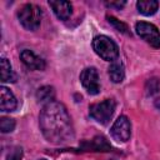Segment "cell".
Returning a JSON list of instances; mask_svg holds the SVG:
<instances>
[{"instance_id": "cell-9", "label": "cell", "mask_w": 160, "mask_h": 160, "mask_svg": "<svg viewBox=\"0 0 160 160\" xmlns=\"http://www.w3.org/2000/svg\"><path fill=\"white\" fill-rule=\"evenodd\" d=\"M18 106L15 95L5 86L0 88V109L1 111H14Z\"/></svg>"}, {"instance_id": "cell-21", "label": "cell", "mask_w": 160, "mask_h": 160, "mask_svg": "<svg viewBox=\"0 0 160 160\" xmlns=\"http://www.w3.org/2000/svg\"><path fill=\"white\" fill-rule=\"evenodd\" d=\"M40 160H46V159H40Z\"/></svg>"}, {"instance_id": "cell-7", "label": "cell", "mask_w": 160, "mask_h": 160, "mask_svg": "<svg viewBox=\"0 0 160 160\" xmlns=\"http://www.w3.org/2000/svg\"><path fill=\"white\" fill-rule=\"evenodd\" d=\"M80 81L85 90L90 95H96L100 91V81L99 74L95 68H85L80 74Z\"/></svg>"}, {"instance_id": "cell-20", "label": "cell", "mask_w": 160, "mask_h": 160, "mask_svg": "<svg viewBox=\"0 0 160 160\" xmlns=\"http://www.w3.org/2000/svg\"><path fill=\"white\" fill-rule=\"evenodd\" d=\"M106 5L108 6H110V8H112V6H115V8H122L124 5H125V1H121V2H106Z\"/></svg>"}, {"instance_id": "cell-14", "label": "cell", "mask_w": 160, "mask_h": 160, "mask_svg": "<svg viewBox=\"0 0 160 160\" xmlns=\"http://www.w3.org/2000/svg\"><path fill=\"white\" fill-rule=\"evenodd\" d=\"M54 98H55V91H54V88L52 86H49V85H45V86H41L36 91V99L39 102H45L49 104L51 101H54Z\"/></svg>"}, {"instance_id": "cell-2", "label": "cell", "mask_w": 160, "mask_h": 160, "mask_svg": "<svg viewBox=\"0 0 160 160\" xmlns=\"http://www.w3.org/2000/svg\"><path fill=\"white\" fill-rule=\"evenodd\" d=\"M92 49L102 60L112 62V61L118 60V58H119V48L115 44V41L111 40L109 36L99 35V36L94 38Z\"/></svg>"}, {"instance_id": "cell-8", "label": "cell", "mask_w": 160, "mask_h": 160, "mask_svg": "<svg viewBox=\"0 0 160 160\" xmlns=\"http://www.w3.org/2000/svg\"><path fill=\"white\" fill-rule=\"evenodd\" d=\"M20 59L24 62V65L31 70H44L46 66L45 61L29 49H25L20 52Z\"/></svg>"}, {"instance_id": "cell-4", "label": "cell", "mask_w": 160, "mask_h": 160, "mask_svg": "<svg viewBox=\"0 0 160 160\" xmlns=\"http://www.w3.org/2000/svg\"><path fill=\"white\" fill-rule=\"evenodd\" d=\"M115 106H116V104L112 99H105L100 102L91 104L89 106V114L95 121L105 125L112 118L114 111H115Z\"/></svg>"}, {"instance_id": "cell-11", "label": "cell", "mask_w": 160, "mask_h": 160, "mask_svg": "<svg viewBox=\"0 0 160 160\" xmlns=\"http://www.w3.org/2000/svg\"><path fill=\"white\" fill-rule=\"evenodd\" d=\"M109 76L112 82H121L125 78V69L120 60H115L109 66Z\"/></svg>"}, {"instance_id": "cell-6", "label": "cell", "mask_w": 160, "mask_h": 160, "mask_svg": "<svg viewBox=\"0 0 160 160\" xmlns=\"http://www.w3.org/2000/svg\"><path fill=\"white\" fill-rule=\"evenodd\" d=\"M110 132H111V136L116 141L126 142L130 139V135H131V124H130V120L125 115L119 116L115 120V122L112 124V126L110 129Z\"/></svg>"}, {"instance_id": "cell-3", "label": "cell", "mask_w": 160, "mask_h": 160, "mask_svg": "<svg viewBox=\"0 0 160 160\" xmlns=\"http://www.w3.org/2000/svg\"><path fill=\"white\" fill-rule=\"evenodd\" d=\"M41 9L34 4H25L18 11V19L20 24L30 31L36 30L41 22Z\"/></svg>"}, {"instance_id": "cell-10", "label": "cell", "mask_w": 160, "mask_h": 160, "mask_svg": "<svg viewBox=\"0 0 160 160\" xmlns=\"http://www.w3.org/2000/svg\"><path fill=\"white\" fill-rule=\"evenodd\" d=\"M49 5L60 20H68L71 16L72 6L69 1H49Z\"/></svg>"}, {"instance_id": "cell-5", "label": "cell", "mask_w": 160, "mask_h": 160, "mask_svg": "<svg viewBox=\"0 0 160 160\" xmlns=\"http://www.w3.org/2000/svg\"><path fill=\"white\" fill-rule=\"evenodd\" d=\"M135 30L136 34L149 45H151L155 49H160V31L154 24L146 21H139L135 25Z\"/></svg>"}, {"instance_id": "cell-12", "label": "cell", "mask_w": 160, "mask_h": 160, "mask_svg": "<svg viewBox=\"0 0 160 160\" xmlns=\"http://www.w3.org/2000/svg\"><path fill=\"white\" fill-rule=\"evenodd\" d=\"M136 8L140 14H142L145 16H150L158 11L159 2L155 0H140L136 2Z\"/></svg>"}, {"instance_id": "cell-17", "label": "cell", "mask_w": 160, "mask_h": 160, "mask_svg": "<svg viewBox=\"0 0 160 160\" xmlns=\"http://www.w3.org/2000/svg\"><path fill=\"white\" fill-rule=\"evenodd\" d=\"M108 20H109V22L112 25V26H115L119 31H121V32H124V34H130L129 32V28H128V25L125 24V22H121L120 20H118L116 18H114V16H108Z\"/></svg>"}, {"instance_id": "cell-16", "label": "cell", "mask_w": 160, "mask_h": 160, "mask_svg": "<svg viewBox=\"0 0 160 160\" xmlns=\"http://www.w3.org/2000/svg\"><path fill=\"white\" fill-rule=\"evenodd\" d=\"M0 129H1V132H4V134L11 132L15 129V120L11 118L2 116L0 119Z\"/></svg>"}, {"instance_id": "cell-1", "label": "cell", "mask_w": 160, "mask_h": 160, "mask_svg": "<svg viewBox=\"0 0 160 160\" xmlns=\"http://www.w3.org/2000/svg\"><path fill=\"white\" fill-rule=\"evenodd\" d=\"M44 138L56 145H64L74 139V126L66 108L58 101L44 105L39 116Z\"/></svg>"}, {"instance_id": "cell-19", "label": "cell", "mask_w": 160, "mask_h": 160, "mask_svg": "<svg viewBox=\"0 0 160 160\" xmlns=\"http://www.w3.org/2000/svg\"><path fill=\"white\" fill-rule=\"evenodd\" d=\"M21 158H22V150L21 148L16 146L10 150V152L6 156V160H21Z\"/></svg>"}, {"instance_id": "cell-18", "label": "cell", "mask_w": 160, "mask_h": 160, "mask_svg": "<svg viewBox=\"0 0 160 160\" xmlns=\"http://www.w3.org/2000/svg\"><path fill=\"white\" fill-rule=\"evenodd\" d=\"M160 89V82L156 78H152V79H149L148 82H146V92L148 95H154L159 91Z\"/></svg>"}, {"instance_id": "cell-15", "label": "cell", "mask_w": 160, "mask_h": 160, "mask_svg": "<svg viewBox=\"0 0 160 160\" xmlns=\"http://www.w3.org/2000/svg\"><path fill=\"white\" fill-rule=\"evenodd\" d=\"M90 150H95V151H108L109 149H111V146L106 142V140L102 136H98L94 140H91V144H89Z\"/></svg>"}, {"instance_id": "cell-13", "label": "cell", "mask_w": 160, "mask_h": 160, "mask_svg": "<svg viewBox=\"0 0 160 160\" xmlns=\"http://www.w3.org/2000/svg\"><path fill=\"white\" fill-rule=\"evenodd\" d=\"M1 81L2 82H15L16 81V75L14 74L11 65L6 58L1 59Z\"/></svg>"}]
</instances>
